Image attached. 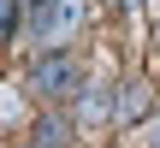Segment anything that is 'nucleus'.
<instances>
[{"label": "nucleus", "instance_id": "nucleus-1", "mask_svg": "<svg viewBox=\"0 0 160 148\" xmlns=\"http://www.w3.org/2000/svg\"><path fill=\"white\" fill-rule=\"evenodd\" d=\"M83 18H89V0H36L30 36L48 42V47H59V42H71V36L83 30Z\"/></svg>", "mask_w": 160, "mask_h": 148}, {"label": "nucleus", "instance_id": "nucleus-2", "mask_svg": "<svg viewBox=\"0 0 160 148\" xmlns=\"http://www.w3.org/2000/svg\"><path fill=\"white\" fill-rule=\"evenodd\" d=\"M30 83H36L42 95H71V89H77V59H71V53H53V59L36 65Z\"/></svg>", "mask_w": 160, "mask_h": 148}, {"label": "nucleus", "instance_id": "nucleus-3", "mask_svg": "<svg viewBox=\"0 0 160 148\" xmlns=\"http://www.w3.org/2000/svg\"><path fill=\"white\" fill-rule=\"evenodd\" d=\"M83 125H107V95H89L83 101Z\"/></svg>", "mask_w": 160, "mask_h": 148}, {"label": "nucleus", "instance_id": "nucleus-4", "mask_svg": "<svg viewBox=\"0 0 160 148\" xmlns=\"http://www.w3.org/2000/svg\"><path fill=\"white\" fill-rule=\"evenodd\" d=\"M12 24H18V0H0V42L12 36Z\"/></svg>", "mask_w": 160, "mask_h": 148}, {"label": "nucleus", "instance_id": "nucleus-5", "mask_svg": "<svg viewBox=\"0 0 160 148\" xmlns=\"http://www.w3.org/2000/svg\"><path fill=\"white\" fill-rule=\"evenodd\" d=\"M137 107H142V83H125V119H131Z\"/></svg>", "mask_w": 160, "mask_h": 148}, {"label": "nucleus", "instance_id": "nucleus-6", "mask_svg": "<svg viewBox=\"0 0 160 148\" xmlns=\"http://www.w3.org/2000/svg\"><path fill=\"white\" fill-rule=\"evenodd\" d=\"M142 142H148V148H160V113L148 119V125H142Z\"/></svg>", "mask_w": 160, "mask_h": 148}, {"label": "nucleus", "instance_id": "nucleus-7", "mask_svg": "<svg viewBox=\"0 0 160 148\" xmlns=\"http://www.w3.org/2000/svg\"><path fill=\"white\" fill-rule=\"evenodd\" d=\"M113 6H119V12H131V6H137V0H113Z\"/></svg>", "mask_w": 160, "mask_h": 148}]
</instances>
